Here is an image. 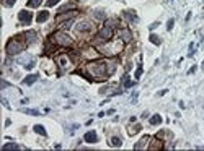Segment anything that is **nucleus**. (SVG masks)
<instances>
[{
    "instance_id": "19",
    "label": "nucleus",
    "mask_w": 204,
    "mask_h": 151,
    "mask_svg": "<svg viewBox=\"0 0 204 151\" xmlns=\"http://www.w3.org/2000/svg\"><path fill=\"white\" fill-rule=\"evenodd\" d=\"M25 38L28 39V44H31V42H34V39H36V33L30 31V33H26V34H25Z\"/></svg>"
},
{
    "instance_id": "11",
    "label": "nucleus",
    "mask_w": 204,
    "mask_h": 151,
    "mask_svg": "<svg viewBox=\"0 0 204 151\" xmlns=\"http://www.w3.org/2000/svg\"><path fill=\"white\" fill-rule=\"evenodd\" d=\"M149 141H150V138H149V137H144L142 140L137 143V145H134V149H142V148H145Z\"/></svg>"
},
{
    "instance_id": "22",
    "label": "nucleus",
    "mask_w": 204,
    "mask_h": 151,
    "mask_svg": "<svg viewBox=\"0 0 204 151\" xmlns=\"http://www.w3.org/2000/svg\"><path fill=\"white\" fill-rule=\"evenodd\" d=\"M21 146H18L17 143H11V145H3L2 149H20Z\"/></svg>"
},
{
    "instance_id": "28",
    "label": "nucleus",
    "mask_w": 204,
    "mask_h": 151,
    "mask_svg": "<svg viewBox=\"0 0 204 151\" xmlns=\"http://www.w3.org/2000/svg\"><path fill=\"white\" fill-rule=\"evenodd\" d=\"M173 25H175V20H173V18H170V20H168V23H167V29L171 31V29H173Z\"/></svg>"
},
{
    "instance_id": "16",
    "label": "nucleus",
    "mask_w": 204,
    "mask_h": 151,
    "mask_svg": "<svg viewBox=\"0 0 204 151\" xmlns=\"http://www.w3.org/2000/svg\"><path fill=\"white\" fill-rule=\"evenodd\" d=\"M150 125H160L162 124V117L158 116V114H155V116H152V119H150Z\"/></svg>"
},
{
    "instance_id": "30",
    "label": "nucleus",
    "mask_w": 204,
    "mask_h": 151,
    "mask_svg": "<svg viewBox=\"0 0 204 151\" xmlns=\"http://www.w3.org/2000/svg\"><path fill=\"white\" fill-rule=\"evenodd\" d=\"M57 3H59V0H47L46 5L47 7H54V5H57Z\"/></svg>"
},
{
    "instance_id": "6",
    "label": "nucleus",
    "mask_w": 204,
    "mask_h": 151,
    "mask_svg": "<svg viewBox=\"0 0 204 151\" xmlns=\"http://www.w3.org/2000/svg\"><path fill=\"white\" fill-rule=\"evenodd\" d=\"M91 23L88 21V20H83V21H80L77 25V33H87V31L91 29Z\"/></svg>"
},
{
    "instance_id": "24",
    "label": "nucleus",
    "mask_w": 204,
    "mask_h": 151,
    "mask_svg": "<svg viewBox=\"0 0 204 151\" xmlns=\"http://www.w3.org/2000/svg\"><path fill=\"white\" fill-rule=\"evenodd\" d=\"M139 132H141V125H134V127H131V128H129V135H135Z\"/></svg>"
},
{
    "instance_id": "26",
    "label": "nucleus",
    "mask_w": 204,
    "mask_h": 151,
    "mask_svg": "<svg viewBox=\"0 0 204 151\" xmlns=\"http://www.w3.org/2000/svg\"><path fill=\"white\" fill-rule=\"evenodd\" d=\"M15 2H17V0H2V3H3L5 7H13Z\"/></svg>"
},
{
    "instance_id": "23",
    "label": "nucleus",
    "mask_w": 204,
    "mask_h": 151,
    "mask_svg": "<svg viewBox=\"0 0 204 151\" xmlns=\"http://www.w3.org/2000/svg\"><path fill=\"white\" fill-rule=\"evenodd\" d=\"M21 112L30 114V116H39V110H34V109H21Z\"/></svg>"
},
{
    "instance_id": "13",
    "label": "nucleus",
    "mask_w": 204,
    "mask_h": 151,
    "mask_svg": "<svg viewBox=\"0 0 204 151\" xmlns=\"http://www.w3.org/2000/svg\"><path fill=\"white\" fill-rule=\"evenodd\" d=\"M152 143H154V145H149V146H147L149 149H160V148H163L162 141L157 140V138H154V140H152Z\"/></svg>"
},
{
    "instance_id": "12",
    "label": "nucleus",
    "mask_w": 204,
    "mask_h": 151,
    "mask_svg": "<svg viewBox=\"0 0 204 151\" xmlns=\"http://www.w3.org/2000/svg\"><path fill=\"white\" fill-rule=\"evenodd\" d=\"M38 78H39V75H36V73H34V75H28L25 80H23V85H33V83L38 80Z\"/></svg>"
},
{
    "instance_id": "9",
    "label": "nucleus",
    "mask_w": 204,
    "mask_h": 151,
    "mask_svg": "<svg viewBox=\"0 0 204 151\" xmlns=\"http://www.w3.org/2000/svg\"><path fill=\"white\" fill-rule=\"evenodd\" d=\"M124 18L127 20V21H131V23H137L139 21V18H137V15H135L134 10H126L124 11Z\"/></svg>"
},
{
    "instance_id": "2",
    "label": "nucleus",
    "mask_w": 204,
    "mask_h": 151,
    "mask_svg": "<svg viewBox=\"0 0 204 151\" xmlns=\"http://www.w3.org/2000/svg\"><path fill=\"white\" fill-rule=\"evenodd\" d=\"M51 41H53L54 44H57V46H72L70 36H67L64 31H57V33H54L53 36H51Z\"/></svg>"
},
{
    "instance_id": "4",
    "label": "nucleus",
    "mask_w": 204,
    "mask_h": 151,
    "mask_svg": "<svg viewBox=\"0 0 204 151\" xmlns=\"http://www.w3.org/2000/svg\"><path fill=\"white\" fill-rule=\"evenodd\" d=\"M111 36H113V28L111 26H105L101 31L97 34V38H95V42H106V41H110L111 39Z\"/></svg>"
},
{
    "instance_id": "15",
    "label": "nucleus",
    "mask_w": 204,
    "mask_h": 151,
    "mask_svg": "<svg viewBox=\"0 0 204 151\" xmlns=\"http://www.w3.org/2000/svg\"><path fill=\"white\" fill-rule=\"evenodd\" d=\"M75 15H77V11H70L69 15H59V17H57V21H62V20H72Z\"/></svg>"
},
{
    "instance_id": "5",
    "label": "nucleus",
    "mask_w": 204,
    "mask_h": 151,
    "mask_svg": "<svg viewBox=\"0 0 204 151\" xmlns=\"http://www.w3.org/2000/svg\"><path fill=\"white\" fill-rule=\"evenodd\" d=\"M18 20L21 21V25L30 26V25H31V20H33V13H30L28 10H21V11L18 13Z\"/></svg>"
},
{
    "instance_id": "32",
    "label": "nucleus",
    "mask_w": 204,
    "mask_h": 151,
    "mask_svg": "<svg viewBox=\"0 0 204 151\" xmlns=\"http://www.w3.org/2000/svg\"><path fill=\"white\" fill-rule=\"evenodd\" d=\"M95 15H97V18H105V13H103V10H97V11H95Z\"/></svg>"
},
{
    "instance_id": "33",
    "label": "nucleus",
    "mask_w": 204,
    "mask_h": 151,
    "mask_svg": "<svg viewBox=\"0 0 204 151\" xmlns=\"http://www.w3.org/2000/svg\"><path fill=\"white\" fill-rule=\"evenodd\" d=\"M33 67H34V62L31 60V62H28L26 65H25V68H26V70H31V68H33Z\"/></svg>"
},
{
    "instance_id": "25",
    "label": "nucleus",
    "mask_w": 204,
    "mask_h": 151,
    "mask_svg": "<svg viewBox=\"0 0 204 151\" xmlns=\"http://www.w3.org/2000/svg\"><path fill=\"white\" fill-rule=\"evenodd\" d=\"M132 85H134V83L131 81V80H129V77L126 75V77H124V88H131Z\"/></svg>"
},
{
    "instance_id": "18",
    "label": "nucleus",
    "mask_w": 204,
    "mask_h": 151,
    "mask_svg": "<svg viewBox=\"0 0 204 151\" xmlns=\"http://www.w3.org/2000/svg\"><path fill=\"white\" fill-rule=\"evenodd\" d=\"M149 39H150L152 44H155V46H160V44H162V39H160L158 36H155V34H150Z\"/></svg>"
},
{
    "instance_id": "3",
    "label": "nucleus",
    "mask_w": 204,
    "mask_h": 151,
    "mask_svg": "<svg viewBox=\"0 0 204 151\" xmlns=\"http://www.w3.org/2000/svg\"><path fill=\"white\" fill-rule=\"evenodd\" d=\"M23 46L20 41H17V39H10L8 42H7V47H5V50H7V54L8 55H17L20 52H23Z\"/></svg>"
},
{
    "instance_id": "21",
    "label": "nucleus",
    "mask_w": 204,
    "mask_h": 151,
    "mask_svg": "<svg viewBox=\"0 0 204 151\" xmlns=\"http://www.w3.org/2000/svg\"><path fill=\"white\" fill-rule=\"evenodd\" d=\"M41 2H43V0H28L26 5L33 8V7H39V5H41Z\"/></svg>"
},
{
    "instance_id": "20",
    "label": "nucleus",
    "mask_w": 204,
    "mask_h": 151,
    "mask_svg": "<svg viewBox=\"0 0 204 151\" xmlns=\"http://www.w3.org/2000/svg\"><path fill=\"white\" fill-rule=\"evenodd\" d=\"M34 132H36V133H39V135H43V137H46V135H47L43 125H34Z\"/></svg>"
},
{
    "instance_id": "8",
    "label": "nucleus",
    "mask_w": 204,
    "mask_h": 151,
    "mask_svg": "<svg viewBox=\"0 0 204 151\" xmlns=\"http://www.w3.org/2000/svg\"><path fill=\"white\" fill-rule=\"evenodd\" d=\"M83 140H85L87 143H97V141H98V135L95 133V130H90V132L85 133Z\"/></svg>"
},
{
    "instance_id": "17",
    "label": "nucleus",
    "mask_w": 204,
    "mask_h": 151,
    "mask_svg": "<svg viewBox=\"0 0 204 151\" xmlns=\"http://www.w3.org/2000/svg\"><path fill=\"white\" fill-rule=\"evenodd\" d=\"M123 145V140L119 137H113L111 138V146H114V148H119V146Z\"/></svg>"
},
{
    "instance_id": "7",
    "label": "nucleus",
    "mask_w": 204,
    "mask_h": 151,
    "mask_svg": "<svg viewBox=\"0 0 204 151\" xmlns=\"http://www.w3.org/2000/svg\"><path fill=\"white\" fill-rule=\"evenodd\" d=\"M118 34H119V38H121L124 42L132 41V33H131V29H127V28H124V29H119Z\"/></svg>"
},
{
    "instance_id": "35",
    "label": "nucleus",
    "mask_w": 204,
    "mask_h": 151,
    "mask_svg": "<svg viewBox=\"0 0 204 151\" xmlns=\"http://www.w3.org/2000/svg\"><path fill=\"white\" fill-rule=\"evenodd\" d=\"M7 86H8V83H7L5 80H2V89H3V88H7Z\"/></svg>"
},
{
    "instance_id": "31",
    "label": "nucleus",
    "mask_w": 204,
    "mask_h": 151,
    "mask_svg": "<svg viewBox=\"0 0 204 151\" xmlns=\"http://www.w3.org/2000/svg\"><path fill=\"white\" fill-rule=\"evenodd\" d=\"M70 26H72V20H69V21H65V23H62V28H64V29H69Z\"/></svg>"
},
{
    "instance_id": "34",
    "label": "nucleus",
    "mask_w": 204,
    "mask_h": 151,
    "mask_svg": "<svg viewBox=\"0 0 204 151\" xmlns=\"http://www.w3.org/2000/svg\"><path fill=\"white\" fill-rule=\"evenodd\" d=\"M158 25H160V23H158V21H155V23H152V25L149 26V29H150V31H152V29H155V28H157Z\"/></svg>"
},
{
    "instance_id": "36",
    "label": "nucleus",
    "mask_w": 204,
    "mask_h": 151,
    "mask_svg": "<svg viewBox=\"0 0 204 151\" xmlns=\"http://www.w3.org/2000/svg\"><path fill=\"white\" fill-rule=\"evenodd\" d=\"M147 117H149V112H147V110H145V112L142 114V119H147Z\"/></svg>"
},
{
    "instance_id": "14",
    "label": "nucleus",
    "mask_w": 204,
    "mask_h": 151,
    "mask_svg": "<svg viewBox=\"0 0 204 151\" xmlns=\"http://www.w3.org/2000/svg\"><path fill=\"white\" fill-rule=\"evenodd\" d=\"M57 62L61 63L62 68H67V65H69V60H67L65 55H59V57H57Z\"/></svg>"
},
{
    "instance_id": "29",
    "label": "nucleus",
    "mask_w": 204,
    "mask_h": 151,
    "mask_svg": "<svg viewBox=\"0 0 204 151\" xmlns=\"http://www.w3.org/2000/svg\"><path fill=\"white\" fill-rule=\"evenodd\" d=\"M141 75H142V65H139V68L134 73V78H141Z\"/></svg>"
},
{
    "instance_id": "27",
    "label": "nucleus",
    "mask_w": 204,
    "mask_h": 151,
    "mask_svg": "<svg viewBox=\"0 0 204 151\" xmlns=\"http://www.w3.org/2000/svg\"><path fill=\"white\" fill-rule=\"evenodd\" d=\"M74 7H75V3H67V5H64V7H62V8H61V10H59V13H62V11H64V10H69V8H74Z\"/></svg>"
},
{
    "instance_id": "1",
    "label": "nucleus",
    "mask_w": 204,
    "mask_h": 151,
    "mask_svg": "<svg viewBox=\"0 0 204 151\" xmlns=\"http://www.w3.org/2000/svg\"><path fill=\"white\" fill-rule=\"evenodd\" d=\"M88 71L95 77V80H106L110 75L114 73L116 65L111 62H105V60H98V62H91L88 63Z\"/></svg>"
},
{
    "instance_id": "10",
    "label": "nucleus",
    "mask_w": 204,
    "mask_h": 151,
    "mask_svg": "<svg viewBox=\"0 0 204 151\" xmlns=\"http://www.w3.org/2000/svg\"><path fill=\"white\" fill-rule=\"evenodd\" d=\"M47 20H49V11H47V10L39 11L38 17H36V21H38V23H44V21H47Z\"/></svg>"
},
{
    "instance_id": "37",
    "label": "nucleus",
    "mask_w": 204,
    "mask_h": 151,
    "mask_svg": "<svg viewBox=\"0 0 204 151\" xmlns=\"http://www.w3.org/2000/svg\"><path fill=\"white\" fill-rule=\"evenodd\" d=\"M202 70H204V63H202Z\"/></svg>"
}]
</instances>
